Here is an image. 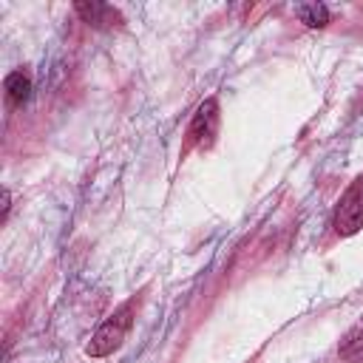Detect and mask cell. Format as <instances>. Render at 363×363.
Here are the masks:
<instances>
[{
	"label": "cell",
	"instance_id": "1",
	"mask_svg": "<svg viewBox=\"0 0 363 363\" xmlns=\"http://www.w3.org/2000/svg\"><path fill=\"white\" fill-rule=\"evenodd\" d=\"M130 323H133V303H122L113 315H108L96 326V332L91 335V340L85 346V354L88 357H108V354H113L125 343V337L130 332Z\"/></svg>",
	"mask_w": 363,
	"mask_h": 363
},
{
	"label": "cell",
	"instance_id": "2",
	"mask_svg": "<svg viewBox=\"0 0 363 363\" xmlns=\"http://www.w3.org/2000/svg\"><path fill=\"white\" fill-rule=\"evenodd\" d=\"M335 230L340 235H354L363 230V173L340 196L335 210Z\"/></svg>",
	"mask_w": 363,
	"mask_h": 363
},
{
	"label": "cell",
	"instance_id": "3",
	"mask_svg": "<svg viewBox=\"0 0 363 363\" xmlns=\"http://www.w3.org/2000/svg\"><path fill=\"white\" fill-rule=\"evenodd\" d=\"M218 122H221V116H218V102L210 96V99H204V102L196 108V113H193V122H190V130H187L190 145H196V147H210V145L216 142Z\"/></svg>",
	"mask_w": 363,
	"mask_h": 363
},
{
	"label": "cell",
	"instance_id": "4",
	"mask_svg": "<svg viewBox=\"0 0 363 363\" xmlns=\"http://www.w3.org/2000/svg\"><path fill=\"white\" fill-rule=\"evenodd\" d=\"M74 11H77L88 26H96V28H105V26H116V23H122V17H119V11H116V9L105 6V3H96V0H91V3H77V6H74Z\"/></svg>",
	"mask_w": 363,
	"mask_h": 363
},
{
	"label": "cell",
	"instance_id": "5",
	"mask_svg": "<svg viewBox=\"0 0 363 363\" xmlns=\"http://www.w3.org/2000/svg\"><path fill=\"white\" fill-rule=\"evenodd\" d=\"M3 88H6V99L11 105H23L31 96V79L23 71H11L6 77V82H3Z\"/></svg>",
	"mask_w": 363,
	"mask_h": 363
},
{
	"label": "cell",
	"instance_id": "6",
	"mask_svg": "<svg viewBox=\"0 0 363 363\" xmlns=\"http://www.w3.org/2000/svg\"><path fill=\"white\" fill-rule=\"evenodd\" d=\"M340 357L349 363H363V320L343 337L340 343Z\"/></svg>",
	"mask_w": 363,
	"mask_h": 363
},
{
	"label": "cell",
	"instance_id": "7",
	"mask_svg": "<svg viewBox=\"0 0 363 363\" xmlns=\"http://www.w3.org/2000/svg\"><path fill=\"white\" fill-rule=\"evenodd\" d=\"M295 14H298L301 23L309 26V28H323V26L329 23V9H326L323 3H303V6L295 9Z\"/></svg>",
	"mask_w": 363,
	"mask_h": 363
}]
</instances>
